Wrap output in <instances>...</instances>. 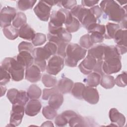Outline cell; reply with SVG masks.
Listing matches in <instances>:
<instances>
[{
	"label": "cell",
	"mask_w": 127,
	"mask_h": 127,
	"mask_svg": "<svg viewBox=\"0 0 127 127\" xmlns=\"http://www.w3.org/2000/svg\"><path fill=\"white\" fill-rule=\"evenodd\" d=\"M121 59L111 58L103 61L102 70L105 74H111L118 72L122 68Z\"/></svg>",
	"instance_id": "30bf717a"
},
{
	"label": "cell",
	"mask_w": 127,
	"mask_h": 127,
	"mask_svg": "<svg viewBox=\"0 0 127 127\" xmlns=\"http://www.w3.org/2000/svg\"><path fill=\"white\" fill-rule=\"evenodd\" d=\"M127 74L126 71H123L121 74H119L115 79V84L122 87H124L127 85Z\"/></svg>",
	"instance_id": "60d3db41"
},
{
	"label": "cell",
	"mask_w": 127,
	"mask_h": 127,
	"mask_svg": "<svg viewBox=\"0 0 127 127\" xmlns=\"http://www.w3.org/2000/svg\"><path fill=\"white\" fill-rule=\"evenodd\" d=\"M42 104L38 99H31L26 105L25 107V114L30 117L37 115L40 111Z\"/></svg>",
	"instance_id": "2e32d148"
},
{
	"label": "cell",
	"mask_w": 127,
	"mask_h": 127,
	"mask_svg": "<svg viewBox=\"0 0 127 127\" xmlns=\"http://www.w3.org/2000/svg\"><path fill=\"white\" fill-rule=\"evenodd\" d=\"M36 2V0H20L17 1V6L20 10L25 11L32 9Z\"/></svg>",
	"instance_id": "836d02e7"
},
{
	"label": "cell",
	"mask_w": 127,
	"mask_h": 127,
	"mask_svg": "<svg viewBox=\"0 0 127 127\" xmlns=\"http://www.w3.org/2000/svg\"><path fill=\"white\" fill-rule=\"evenodd\" d=\"M35 35V31L28 24H26L18 29V36L23 39L32 40Z\"/></svg>",
	"instance_id": "603a6c76"
},
{
	"label": "cell",
	"mask_w": 127,
	"mask_h": 127,
	"mask_svg": "<svg viewBox=\"0 0 127 127\" xmlns=\"http://www.w3.org/2000/svg\"><path fill=\"white\" fill-rule=\"evenodd\" d=\"M18 49L19 52L21 51H27L32 54L34 46L30 42L22 41L18 45Z\"/></svg>",
	"instance_id": "b9f144b4"
},
{
	"label": "cell",
	"mask_w": 127,
	"mask_h": 127,
	"mask_svg": "<svg viewBox=\"0 0 127 127\" xmlns=\"http://www.w3.org/2000/svg\"><path fill=\"white\" fill-rule=\"evenodd\" d=\"M64 102L63 94L60 92L54 93L49 98L48 104L50 106L55 110H58Z\"/></svg>",
	"instance_id": "7402d4cb"
},
{
	"label": "cell",
	"mask_w": 127,
	"mask_h": 127,
	"mask_svg": "<svg viewBox=\"0 0 127 127\" xmlns=\"http://www.w3.org/2000/svg\"><path fill=\"white\" fill-rule=\"evenodd\" d=\"M29 99L27 92L24 90H19L16 104L25 106L28 102Z\"/></svg>",
	"instance_id": "f35d334b"
},
{
	"label": "cell",
	"mask_w": 127,
	"mask_h": 127,
	"mask_svg": "<svg viewBox=\"0 0 127 127\" xmlns=\"http://www.w3.org/2000/svg\"><path fill=\"white\" fill-rule=\"evenodd\" d=\"M58 92H59V91L57 87V85L54 87H53L50 89H44L43 90L42 99L44 100H47L48 99H49L51 95Z\"/></svg>",
	"instance_id": "7dc6e473"
},
{
	"label": "cell",
	"mask_w": 127,
	"mask_h": 127,
	"mask_svg": "<svg viewBox=\"0 0 127 127\" xmlns=\"http://www.w3.org/2000/svg\"><path fill=\"white\" fill-rule=\"evenodd\" d=\"M99 1L98 0H81V5L84 7H92L95 4L98 3Z\"/></svg>",
	"instance_id": "816d5d0a"
},
{
	"label": "cell",
	"mask_w": 127,
	"mask_h": 127,
	"mask_svg": "<svg viewBox=\"0 0 127 127\" xmlns=\"http://www.w3.org/2000/svg\"><path fill=\"white\" fill-rule=\"evenodd\" d=\"M103 63V61H97L96 65L93 70L94 72H97L99 73L101 75L104 74L102 70Z\"/></svg>",
	"instance_id": "f907efd6"
},
{
	"label": "cell",
	"mask_w": 127,
	"mask_h": 127,
	"mask_svg": "<svg viewBox=\"0 0 127 127\" xmlns=\"http://www.w3.org/2000/svg\"><path fill=\"white\" fill-rule=\"evenodd\" d=\"M52 7L46 0H40L34 7L33 10L40 20L43 21H47L51 15Z\"/></svg>",
	"instance_id": "52a82bcc"
},
{
	"label": "cell",
	"mask_w": 127,
	"mask_h": 127,
	"mask_svg": "<svg viewBox=\"0 0 127 127\" xmlns=\"http://www.w3.org/2000/svg\"><path fill=\"white\" fill-rule=\"evenodd\" d=\"M47 38L49 41L53 42L56 44L58 48L57 52V55L63 58H65L66 56V48L69 43L64 42L57 36L52 35L49 33L48 34Z\"/></svg>",
	"instance_id": "9a60e30c"
},
{
	"label": "cell",
	"mask_w": 127,
	"mask_h": 127,
	"mask_svg": "<svg viewBox=\"0 0 127 127\" xmlns=\"http://www.w3.org/2000/svg\"><path fill=\"white\" fill-rule=\"evenodd\" d=\"M16 59L18 63L25 68L34 64V57L31 53L27 51L20 52L17 55Z\"/></svg>",
	"instance_id": "e0dca14e"
},
{
	"label": "cell",
	"mask_w": 127,
	"mask_h": 127,
	"mask_svg": "<svg viewBox=\"0 0 127 127\" xmlns=\"http://www.w3.org/2000/svg\"><path fill=\"white\" fill-rule=\"evenodd\" d=\"M109 116L111 122L115 124L116 126L121 127L124 126L126 123V118L117 109H111L109 111Z\"/></svg>",
	"instance_id": "ac0fdd59"
},
{
	"label": "cell",
	"mask_w": 127,
	"mask_h": 127,
	"mask_svg": "<svg viewBox=\"0 0 127 127\" xmlns=\"http://www.w3.org/2000/svg\"><path fill=\"white\" fill-rule=\"evenodd\" d=\"M88 120V118L85 119L81 116L77 114L69 120L68 124L70 127H86Z\"/></svg>",
	"instance_id": "4316f807"
},
{
	"label": "cell",
	"mask_w": 127,
	"mask_h": 127,
	"mask_svg": "<svg viewBox=\"0 0 127 127\" xmlns=\"http://www.w3.org/2000/svg\"><path fill=\"white\" fill-rule=\"evenodd\" d=\"M117 2H119V3H120V4H121V5H123V4H126L127 1H121V0H120V1H117Z\"/></svg>",
	"instance_id": "11a10c76"
},
{
	"label": "cell",
	"mask_w": 127,
	"mask_h": 127,
	"mask_svg": "<svg viewBox=\"0 0 127 127\" xmlns=\"http://www.w3.org/2000/svg\"><path fill=\"white\" fill-rule=\"evenodd\" d=\"M27 94L30 99H38L41 95L42 91L38 86L33 84L28 88Z\"/></svg>",
	"instance_id": "4dcf8cb0"
},
{
	"label": "cell",
	"mask_w": 127,
	"mask_h": 127,
	"mask_svg": "<svg viewBox=\"0 0 127 127\" xmlns=\"http://www.w3.org/2000/svg\"><path fill=\"white\" fill-rule=\"evenodd\" d=\"M41 126H46V127H47V126H49V127H51V126H54L53 123L51 121H46L44 123H43V124L41 125Z\"/></svg>",
	"instance_id": "db71d44e"
},
{
	"label": "cell",
	"mask_w": 127,
	"mask_h": 127,
	"mask_svg": "<svg viewBox=\"0 0 127 127\" xmlns=\"http://www.w3.org/2000/svg\"><path fill=\"white\" fill-rule=\"evenodd\" d=\"M11 78L10 73L1 66H0V85H5L10 81Z\"/></svg>",
	"instance_id": "ab89813d"
},
{
	"label": "cell",
	"mask_w": 127,
	"mask_h": 127,
	"mask_svg": "<svg viewBox=\"0 0 127 127\" xmlns=\"http://www.w3.org/2000/svg\"><path fill=\"white\" fill-rule=\"evenodd\" d=\"M42 114L44 117L48 120H53L57 116L56 110L49 105L43 107L42 109Z\"/></svg>",
	"instance_id": "e575fe53"
},
{
	"label": "cell",
	"mask_w": 127,
	"mask_h": 127,
	"mask_svg": "<svg viewBox=\"0 0 127 127\" xmlns=\"http://www.w3.org/2000/svg\"><path fill=\"white\" fill-rule=\"evenodd\" d=\"M27 17L22 12H18L12 22V25L16 28L19 29L26 24Z\"/></svg>",
	"instance_id": "f546056e"
},
{
	"label": "cell",
	"mask_w": 127,
	"mask_h": 127,
	"mask_svg": "<svg viewBox=\"0 0 127 127\" xmlns=\"http://www.w3.org/2000/svg\"><path fill=\"white\" fill-rule=\"evenodd\" d=\"M25 112L24 106L15 104H12L10 113L9 125L12 127L19 126L22 120Z\"/></svg>",
	"instance_id": "9c48e42d"
},
{
	"label": "cell",
	"mask_w": 127,
	"mask_h": 127,
	"mask_svg": "<svg viewBox=\"0 0 127 127\" xmlns=\"http://www.w3.org/2000/svg\"><path fill=\"white\" fill-rule=\"evenodd\" d=\"M57 46L53 42L49 41L43 47L36 48L33 49L32 56L34 57V64L36 65L44 72L47 66L46 60L52 55H55L57 52Z\"/></svg>",
	"instance_id": "3957f363"
},
{
	"label": "cell",
	"mask_w": 127,
	"mask_h": 127,
	"mask_svg": "<svg viewBox=\"0 0 127 127\" xmlns=\"http://www.w3.org/2000/svg\"><path fill=\"white\" fill-rule=\"evenodd\" d=\"M85 87V85L81 82H76L74 83L72 88L71 90L72 95L75 98L79 100L83 99L82 95Z\"/></svg>",
	"instance_id": "1f68e13d"
},
{
	"label": "cell",
	"mask_w": 127,
	"mask_h": 127,
	"mask_svg": "<svg viewBox=\"0 0 127 127\" xmlns=\"http://www.w3.org/2000/svg\"><path fill=\"white\" fill-rule=\"evenodd\" d=\"M65 29L70 33L77 31L80 28V22L74 17H73L72 22L68 25L65 26Z\"/></svg>",
	"instance_id": "8d00e7d4"
},
{
	"label": "cell",
	"mask_w": 127,
	"mask_h": 127,
	"mask_svg": "<svg viewBox=\"0 0 127 127\" xmlns=\"http://www.w3.org/2000/svg\"><path fill=\"white\" fill-rule=\"evenodd\" d=\"M105 28L106 32L104 35V38L107 39H113L117 31L121 28L119 24L111 22L107 23Z\"/></svg>",
	"instance_id": "d4e9b609"
},
{
	"label": "cell",
	"mask_w": 127,
	"mask_h": 127,
	"mask_svg": "<svg viewBox=\"0 0 127 127\" xmlns=\"http://www.w3.org/2000/svg\"><path fill=\"white\" fill-rule=\"evenodd\" d=\"M79 45L85 49H90L93 45L90 40L89 34H86L82 36L79 39Z\"/></svg>",
	"instance_id": "74e56055"
},
{
	"label": "cell",
	"mask_w": 127,
	"mask_h": 127,
	"mask_svg": "<svg viewBox=\"0 0 127 127\" xmlns=\"http://www.w3.org/2000/svg\"><path fill=\"white\" fill-rule=\"evenodd\" d=\"M0 66L10 73L13 81H19L23 79L25 68L19 64L14 58H4L1 63Z\"/></svg>",
	"instance_id": "5b68a950"
},
{
	"label": "cell",
	"mask_w": 127,
	"mask_h": 127,
	"mask_svg": "<svg viewBox=\"0 0 127 127\" xmlns=\"http://www.w3.org/2000/svg\"><path fill=\"white\" fill-rule=\"evenodd\" d=\"M41 72L40 69L36 65L33 64L26 68L25 72V79L31 83L37 82L40 80L42 77Z\"/></svg>",
	"instance_id": "4fadbf2b"
},
{
	"label": "cell",
	"mask_w": 127,
	"mask_h": 127,
	"mask_svg": "<svg viewBox=\"0 0 127 127\" xmlns=\"http://www.w3.org/2000/svg\"><path fill=\"white\" fill-rule=\"evenodd\" d=\"M42 82L47 87H53L57 85V80L56 77L49 73L44 74L42 77Z\"/></svg>",
	"instance_id": "d6a6232c"
},
{
	"label": "cell",
	"mask_w": 127,
	"mask_h": 127,
	"mask_svg": "<svg viewBox=\"0 0 127 127\" xmlns=\"http://www.w3.org/2000/svg\"><path fill=\"white\" fill-rule=\"evenodd\" d=\"M73 16L69 11L61 8L53 10L50 15V20L48 24L49 33L54 35L63 28V25H68L72 21Z\"/></svg>",
	"instance_id": "6da1fadb"
},
{
	"label": "cell",
	"mask_w": 127,
	"mask_h": 127,
	"mask_svg": "<svg viewBox=\"0 0 127 127\" xmlns=\"http://www.w3.org/2000/svg\"><path fill=\"white\" fill-rule=\"evenodd\" d=\"M93 32H98L104 35L106 32L105 26L103 24L96 23L88 30V32L89 34Z\"/></svg>",
	"instance_id": "bcb514c9"
},
{
	"label": "cell",
	"mask_w": 127,
	"mask_h": 127,
	"mask_svg": "<svg viewBox=\"0 0 127 127\" xmlns=\"http://www.w3.org/2000/svg\"><path fill=\"white\" fill-rule=\"evenodd\" d=\"M97 19L91 13L90 9L87 8L80 23H81L88 31L92 26L97 23Z\"/></svg>",
	"instance_id": "44dd1931"
},
{
	"label": "cell",
	"mask_w": 127,
	"mask_h": 127,
	"mask_svg": "<svg viewBox=\"0 0 127 127\" xmlns=\"http://www.w3.org/2000/svg\"><path fill=\"white\" fill-rule=\"evenodd\" d=\"M31 41L34 46H41L46 42V36L43 33H36Z\"/></svg>",
	"instance_id": "d590c367"
},
{
	"label": "cell",
	"mask_w": 127,
	"mask_h": 127,
	"mask_svg": "<svg viewBox=\"0 0 127 127\" xmlns=\"http://www.w3.org/2000/svg\"><path fill=\"white\" fill-rule=\"evenodd\" d=\"M66 56L64 63L66 66L75 67L78 61L83 59L87 53V50L76 43H69L66 48Z\"/></svg>",
	"instance_id": "277c9868"
},
{
	"label": "cell",
	"mask_w": 127,
	"mask_h": 127,
	"mask_svg": "<svg viewBox=\"0 0 127 127\" xmlns=\"http://www.w3.org/2000/svg\"><path fill=\"white\" fill-rule=\"evenodd\" d=\"M2 31L5 37L9 40H14L19 36L18 29L15 28L12 25L3 28Z\"/></svg>",
	"instance_id": "f1b7e54d"
},
{
	"label": "cell",
	"mask_w": 127,
	"mask_h": 127,
	"mask_svg": "<svg viewBox=\"0 0 127 127\" xmlns=\"http://www.w3.org/2000/svg\"><path fill=\"white\" fill-rule=\"evenodd\" d=\"M64 65V58L58 55H55L49 60L46 70L48 73L56 75L63 69Z\"/></svg>",
	"instance_id": "8992f818"
},
{
	"label": "cell",
	"mask_w": 127,
	"mask_h": 127,
	"mask_svg": "<svg viewBox=\"0 0 127 127\" xmlns=\"http://www.w3.org/2000/svg\"><path fill=\"white\" fill-rule=\"evenodd\" d=\"M0 89H1V97H2V96H3L4 94H5V92H6V90H7V89H6V87L4 86V85H0Z\"/></svg>",
	"instance_id": "f5cc1de1"
},
{
	"label": "cell",
	"mask_w": 127,
	"mask_h": 127,
	"mask_svg": "<svg viewBox=\"0 0 127 127\" xmlns=\"http://www.w3.org/2000/svg\"><path fill=\"white\" fill-rule=\"evenodd\" d=\"M100 6L109 20L120 23L124 20L127 19L126 5L121 7L117 1L108 0L102 1Z\"/></svg>",
	"instance_id": "7a4b0ae2"
},
{
	"label": "cell",
	"mask_w": 127,
	"mask_h": 127,
	"mask_svg": "<svg viewBox=\"0 0 127 127\" xmlns=\"http://www.w3.org/2000/svg\"><path fill=\"white\" fill-rule=\"evenodd\" d=\"M100 85L105 89L112 88L115 84V78L114 76L110 74H103L101 75Z\"/></svg>",
	"instance_id": "83f0119b"
},
{
	"label": "cell",
	"mask_w": 127,
	"mask_h": 127,
	"mask_svg": "<svg viewBox=\"0 0 127 127\" xmlns=\"http://www.w3.org/2000/svg\"><path fill=\"white\" fill-rule=\"evenodd\" d=\"M106 46L105 44H101L90 48L88 51V55L96 59L97 61H103Z\"/></svg>",
	"instance_id": "ffe728a7"
},
{
	"label": "cell",
	"mask_w": 127,
	"mask_h": 127,
	"mask_svg": "<svg viewBox=\"0 0 127 127\" xmlns=\"http://www.w3.org/2000/svg\"><path fill=\"white\" fill-rule=\"evenodd\" d=\"M16 14V10L14 7L9 6L3 7L1 9L0 13L1 27L3 28L11 25V22H12Z\"/></svg>",
	"instance_id": "ba28073f"
},
{
	"label": "cell",
	"mask_w": 127,
	"mask_h": 127,
	"mask_svg": "<svg viewBox=\"0 0 127 127\" xmlns=\"http://www.w3.org/2000/svg\"><path fill=\"white\" fill-rule=\"evenodd\" d=\"M74 83L72 80L65 76H63L58 81L57 87L60 93L63 94L70 92Z\"/></svg>",
	"instance_id": "d6986e66"
},
{
	"label": "cell",
	"mask_w": 127,
	"mask_h": 127,
	"mask_svg": "<svg viewBox=\"0 0 127 127\" xmlns=\"http://www.w3.org/2000/svg\"><path fill=\"white\" fill-rule=\"evenodd\" d=\"M90 11L95 18L98 19L103 14V11L99 5H95L89 8Z\"/></svg>",
	"instance_id": "681fc988"
},
{
	"label": "cell",
	"mask_w": 127,
	"mask_h": 127,
	"mask_svg": "<svg viewBox=\"0 0 127 127\" xmlns=\"http://www.w3.org/2000/svg\"><path fill=\"white\" fill-rule=\"evenodd\" d=\"M90 40L93 44L100 43L103 42L104 39V35L98 33L93 32L89 34Z\"/></svg>",
	"instance_id": "f6af8a7d"
},
{
	"label": "cell",
	"mask_w": 127,
	"mask_h": 127,
	"mask_svg": "<svg viewBox=\"0 0 127 127\" xmlns=\"http://www.w3.org/2000/svg\"><path fill=\"white\" fill-rule=\"evenodd\" d=\"M116 43V47L118 49L120 55L127 53V30L120 28L116 33L114 38Z\"/></svg>",
	"instance_id": "8fae6325"
},
{
	"label": "cell",
	"mask_w": 127,
	"mask_h": 127,
	"mask_svg": "<svg viewBox=\"0 0 127 127\" xmlns=\"http://www.w3.org/2000/svg\"><path fill=\"white\" fill-rule=\"evenodd\" d=\"M82 96V99L90 104H96L99 100V94L97 89L89 86L84 87Z\"/></svg>",
	"instance_id": "7c38bea8"
},
{
	"label": "cell",
	"mask_w": 127,
	"mask_h": 127,
	"mask_svg": "<svg viewBox=\"0 0 127 127\" xmlns=\"http://www.w3.org/2000/svg\"><path fill=\"white\" fill-rule=\"evenodd\" d=\"M55 123L58 127H64L67 124L68 121L62 114H61L56 117Z\"/></svg>",
	"instance_id": "c3c4849f"
},
{
	"label": "cell",
	"mask_w": 127,
	"mask_h": 127,
	"mask_svg": "<svg viewBox=\"0 0 127 127\" xmlns=\"http://www.w3.org/2000/svg\"><path fill=\"white\" fill-rule=\"evenodd\" d=\"M97 60L93 57L88 55L78 65L80 71L85 75H88L92 72L96 65Z\"/></svg>",
	"instance_id": "5bb4252c"
},
{
	"label": "cell",
	"mask_w": 127,
	"mask_h": 127,
	"mask_svg": "<svg viewBox=\"0 0 127 127\" xmlns=\"http://www.w3.org/2000/svg\"><path fill=\"white\" fill-rule=\"evenodd\" d=\"M18 92L19 90L15 88H11L8 90L6 97L12 104H16Z\"/></svg>",
	"instance_id": "7bdbcfd3"
},
{
	"label": "cell",
	"mask_w": 127,
	"mask_h": 127,
	"mask_svg": "<svg viewBox=\"0 0 127 127\" xmlns=\"http://www.w3.org/2000/svg\"><path fill=\"white\" fill-rule=\"evenodd\" d=\"M59 6H62L65 9L71 10L77 5V1L75 0H61L58 1Z\"/></svg>",
	"instance_id": "ee69618b"
},
{
	"label": "cell",
	"mask_w": 127,
	"mask_h": 127,
	"mask_svg": "<svg viewBox=\"0 0 127 127\" xmlns=\"http://www.w3.org/2000/svg\"><path fill=\"white\" fill-rule=\"evenodd\" d=\"M111 58H119L121 59V56L116 46L107 45L104 52V60Z\"/></svg>",
	"instance_id": "484cf974"
},
{
	"label": "cell",
	"mask_w": 127,
	"mask_h": 127,
	"mask_svg": "<svg viewBox=\"0 0 127 127\" xmlns=\"http://www.w3.org/2000/svg\"><path fill=\"white\" fill-rule=\"evenodd\" d=\"M101 75L96 72H91L84 79L83 82L87 86L95 87L97 86L100 82Z\"/></svg>",
	"instance_id": "cb8c5ba5"
}]
</instances>
